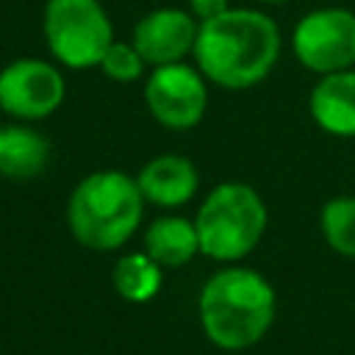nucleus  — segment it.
Segmentation results:
<instances>
[{
	"instance_id": "nucleus-16",
	"label": "nucleus",
	"mask_w": 355,
	"mask_h": 355,
	"mask_svg": "<svg viewBox=\"0 0 355 355\" xmlns=\"http://www.w3.org/2000/svg\"><path fill=\"white\" fill-rule=\"evenodd\" d=\"M144 67H147V61L141 58L136 44L133 42H116V39L108 44V50H105V55L100 61L103 75L108 80H114V83H133V80H139L144 75Z\"/></svg>"
},
{
	"instance_id": "nucleus-10",
	"label": "nucleus",
	"mask_w": 355,
	"mask_h": 355,
	"mask_svg": "<svg viewBox=\"0 0 355 355\" xmlns=\"http://www.w3.org/2000/svg\"><path fill=\"white\" fill-rule=\"evenodd\" d=\"M136 183L147 202L158 208H180L197 194L200 175L191 158L178 153H164L150 158L139 169Z\"/></svg>"
},
{
	"instance_id": "nucleus-15",
	"label": "nucleus",
	"mask_w": 355,
	"mask_h": 355,
	"mask_svg": "<svg viewBox=\"0 0 355 355\" xmlns=\"http://www.w3.org/2000/svg\"><path fill=\"white\" fill-rule=\"evenodd\" d=\"M322 236L330 250L355 258V197H333L322 205Z\"/></svg>"
},
{
	"instance_id": "nucleus-14",
	"label": "nucleus",
	"mask_w": 355,
	"mask_h": 355,
	"mask_svg": "<svg viewBox=\"0 0 355 355\" xmlns=\"http://www.w3.org/2000/svg\"><path fill=\"white\" fill-rule=\"evenodd\" d=\"M111 283L116 294L128 302H150L164 286V266L147 252H128L114 263Z\"/></svg>"
},
{
	"instance_id": "nucleus-18",
	"label": "nucleus",
	"mask_w": 355,
	"mask_h": 355,
	"mask_svg": "<svg viewBox=\"0 0 355 355\" xmlns=\"http://www.w3.org/2000/svg\"><path fill=\"white\" fill-rule=\"evenodd\" d=\"M261 3H286V0H261Z\"/></svg>"
},
{
	"instance_id": "nucleus-8",
	"label": "nucleus",
	"mask_w": 355,
	"mask_h": 355,
	"mask_svg": "<svg viewBox=\"0 0 355 355\" xmlns=\"http://www.w3.org/2000/svg\"><path fill=\"white\" fill-rule=\"evenodd\" d=\"M64 75L44 58H14L0 69V111L11 119H44L64 103Z\"/></svg>"
},
{
	"instance_id": "nucleus-7",
	"label": "nucleus",
	"mask_w": 355,
	"mask_h": 355,
	"mask_svg": "<svg viewBox=\"0 0 355 355\" xmlns=\"http://www.w3.org/2000/svg\"><path fill=\"white\" fill-rule=\"evenodd\" d=\"M144 103L158 125L189 130L208 111V78L186 61L155 67L144 83Z\"/></svg>"
},
{
	"instance_id": "nucleus-6",
	"label": "nucleus",
	"mask_w": 355,
	"mask_h": 355,
	"mask_svg": "<svg viewBox=\"0 0 355 355\" xmlns=\"http://www.w3.org/2000/svg\"><path fill=\"white\" fill-rule=\"evenodd\" d=\"M291 50L297 61L316 72L330 75L355 67V11L327 6L313 8L294 25Z\"/></svg>"
},
{
	"instance_id": "nucleus-9",
	"label": "nucleus",
	"mask_w": 355,
	"mask_h": 355,
	"mask_svg": "<svg viewBox=\"0 0 355 355\" xmlns=\"http://www.w3.org/2000/svg\"><path fill=\"white\" fill-rule=\"evenodd\" d=\"M197 33H200V22L191 17V11L169 6L144 14L133 28L130 42L136 44V50L147 64L164 67V64L186 61V55L194 53Z\"/></svg>"
},
{
	"instance_id": "nucleus-11",
	"label": "nucleus",
	"mask_w": 355,
	"mask_h": 355,
	"mask_svg": "<svg viewBox=\"0 0 355 355\" xmlns=\"http://www.w3.org/2000/svg\"><path fill=\"white\" fill-rule=\"evenodd\" d=\"M308 111L324 133L355 139V69L322 75L311 89Z\"/></svg>"
},
{
	"instance_id": "nucleus-17",
	"label": "nucleus",
	"mask_w": 355,
	"mask_h": 355,
	"mask_svg": "<svg viewBox=\"0 0 355 355\" xmlns=\"http://www.w3.org/2000/svg\"><path fill=\"white\" fill-rule=\"evenodd\" d=\"M227 8H230L227 0H189V11L197 22H208L219 14H225Z\"/></svg>"
},
{
	"instance_id": "nucleus-1",
	"label": "nucleus",
	"mask_w": 355,
	"mask_h": 355,
	"mask_svg": "<svg viewBox=\"0 0 355 355\" xmlns=\"http://www.w3.org/2000/svg\"><path fill=\"white\" fill-rule=\"evenodd\" d=\"M197 69L222 89H250L261 83L280 58L277 22L252 8H227L200 22L194 44Z\"/></svg>"
},
{
	"instance_id": "nucleus-4",
	"label": "nucleus",
	"mask_w": 355,
	"mask_h": 355,
	"mask_svg": "<svg viewBox=\"0 0 355 355\" xmlns=\"http://www.w3.org/2000/svg\"><path fill=\"white\" fill-rule=\"evenodd\" d=\"M194 225L202 255L236 263L258 247L266 230V205L250 183L225 180L208 191L194 214Z\"/></svg>"
},
{
	"instance_id": "nucleus-3",
	"label": "nucleus",
	"mask_w": 355,
	"mask_h": 355,
	"mask_svg": "<svg viewBox=\"0 0 355 355\" xmlns=\"http://www.w3.org/2000/svg\"><path fill=\"white\" fill-rule=\"evenodd\" d=\"M144 202L147 200L141 197L136 178L119 169H97L86 175L69 194V233L89 250H119L139 230Z\"/></svg>"
},
{
	"instance_id": "nucleus-12",
	"label": "nucleus",
	"mask_w": 355,
	"mask_h": 355,
	"mask_svg": "<svg viewBox=\"0 0 355 355\" xmlns=\"http://www.w3.org/2000/svg\"><path fill=\"white\" fill-rule=\"evenodd\" d=\"M144 252L164 269H178L200 255V236L194 219L180 214H164L144 230Z\"/></svg>"
},
{
	"instance_id": "nucleus-5",
	"label": "nucleus",
	"mask_w": 355,
	"mask_h": 355,
	"mask_svg": "<svg viewBox=\"0 0 355 355\" xmlns=\"http://www.w3.org/2000/svg\"><path fill=\"white\" fill-rule=\"evenodd\" d=\"M42 31L50 55L69 69L100 67L114 25L100 0H47Z\"/></svg>"
},
{
	"instance_id": "nucleus-2",
	"label": "nucleus",
	"mask_w": 355,
	"mask_h": 355,
	"mask_svg": "<svg viewBox=\"0 0 355 355\" xmlns=\"http://www.w3.org/2000/svg\"><path fill=\"white\" fill-rule=\"evenodd\" d=\"M197 313L211 344L241 352L269 333L277 313V294L261 272L230 263L202 286Z\"/></svg>"
},
{
	"instance_id": "nucleus-13",
	"label": "nucleus",
	"mask_w": 355,
	"mask_h": 355,
	"mask_svg": "<svg viewBox=\"0 0 355 355\" xmlns=\"http://www.w3.org/2000/svg\"><path fill=\"white\" fill-rule=\"evenodd\" d=\"M50 164V141L31 125L0 128V175L11 180L39 178Z\"/></svg>"
}]
</instances>
